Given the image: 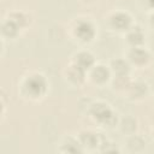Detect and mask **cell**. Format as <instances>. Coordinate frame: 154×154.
<instances>
[{
  "mask_svg": "<svg viewBox=\"0 0 154 154\" xmlns=\"http://www.w3.org/2000/svg\"><path fill=\"white\" fill-rule=\"evenodd\" d=\"M49 91V79L37 70H31L20 76L17 83V94L25 102H40Z\"/></svg>",
  "mask_w": 154,
  "mask_h": 154,
  "instance_id": "6da1fadb",
  "label": "cell"
},
{
  "mask_svg": "<svg viewBox=\"0 0 154 154\" xmlns=\"http://www.w3.org/2000/svg\"><path fill=\"white\" fill-rule=\"evenodd\" d=\"M97 34L96 22L85 14H79L72 18L67 24V35L70 40L81 47L91 45L97 38Z\"/></svg>",
  "mask_w": 154,
  "mask_h": 154,
  "instance_id": "7a4b0ae2",
  "label": "cell"
},
{
  "mask_svg": "<svg viewBox=\"0 0 154 154\" xmlns=\"http://www.w3.org/2000/svg\"><path fill=\"white\" fill-rule=\"evenodd\" d=\"M85 113L88 118L101 129H112L117 128L119 114L114 111V108L103 100H94L90 101L87 106Z\"/></svg>",
  "mask_w": 154,
  "mask_h": 154,
  "instance_id": "3957f363",
  "label": "cell"
},
{
  "mask_svg": "<svg viewBox=\"0 0 154 154\" xmlns=\"http://www.w3.org/2000/svg\"><path fill=\"white\" fill-rule=\"evenodd\" d=\"M135 24L132 14L123 8L109 11L105 17V25L108 31L124 35Z\"/></svg>",
  "mask_w": 154,
  "mask_h": 154,
  "instance_id": "277c9868",
  "label": "cell"
},
{
  "mask_svg": "<svg viewBox=\"0 0 154 154\" xmlns=\"http://www.w3.org/2000/svg\"><path fill=\"white\" fill-rule=\"evenodd\" d=\"M124 57L128 59V61L130 63L132 69H137V70H144V69L149 67L154 60L152 52L144 45L128 47Z\"/></svg>",
  "mask_w": 154,
  "mask_h": 154,
  "instance_id": "5b68a950",
  "label": "cell"
},
{
  "mask_svg": "<svg viewBox=\"0 0 154 154\" xmlns=\"http://www.w3.org/2000/svg\"><path fill=\"white\" fill-rule=\"evenodd\" d=\"M112 72L108 66V64L103 63H95L89 71L87 72V79L89 83L97 88H103L106 85H109V82L112 79Z\"/></svg>",
  "mask_w": 154,
  "mask_h": 154,
  "instance_id": "8992f818",
  "label": "cell"
},
{
  "mask_svg": "<svg viewBox=\"0 0 154 154\" xmlns=\"http://www.w3.org/2000/svg\"><path fill=\"white\" fill-rule=\"evenodd\" d=\"M149 94H150V88L147 82L142 79L132 78L126 90L122 95V97L130 102H141L146 100L149 96Z\"/></svg>",
  "mask_w": 154,
  "mask_h": 154,
  "instance_id": "52a82bcc",
  "label": "cell"
},
{
  "mask_svg": "<svg viewBox=\"0 0 154 154\" xmlns=\"http://www.w3.org/2000/svg\"><path fill=\"white\" fill-rule=\"evenodd\" d=\"M61 76L64 82L71 88H82L88 82L87 72L70 61L64 66Z\"/></svg>",
  "mask_w": 154,
  "mask_h": 154,
  "instance_id": "ba28073f",
  "label": "cell"
},
{
  "mask_svg": "<svg viewBox=\"0 0 154 154\" xmlns=\"http://www.w3.org/2000/svg\"><path fill=\"white\" fill-rule=\"evenodd\" d=\"M77 137L85 152H97L103 136L93 129H82L78 131Z\"/></svg>",
  "mask_w": 154,
  "mask_h": 154,
  "instance_id": "9c48e42d",
  "label": "cell"
},
{
  "mask_svg": "<svg viewBox=\"0 0 154 154\" xmlns=\"http://www.w3.org/2000/svg\"><path fill=\"white\" fill-rule=\"evenodd\" d=\"M70 63L77 65L85 72L89 71V69L96 63V57L91 51H89L85 47H81L77 51H75L70 57Z\"/></svg>",
  "mask_w": 154,
  "mask_h": 154,
  "instance_id": "30bf717a",
  "label": "cell"
},
{
  "mask_svg": "<svg viewBox=\"0 0 154 154\" xmlns=\"http://www.w3.org/2000/svg\"><path fill=\"white\" fill-rule=\"evenodd\" d=\"M57 150L59 153H64V154H82L85 153L84 148L82 147L77 135H65L63 136L57 146Z\"/></svg>",
  "mask_w": 154,
  "mask_h": 154,
  "instance_id": "8fae6325",
  "label": "cell"
},
{
  "mask_svg": "<svg viewBox=\"0 0 154 154\" xmlns=\"http://www.w3.org/2000/svg\"><path fill=\"white\" fill-rule=\"evenodd\" d=\"M124 41L128 45V47H135V46H143L146 43V31L143 28L138 24H134L124 35Z\"/></svg>",
  "mask_w": 154,
  "mask_h": 154,
  "instance_id": "7c38bea8",
  "label": "cell"
},
{
  "mask_svg": "<svg viewBox=\"0 0 154 154\" xmlns=\"http://www.w3.org/2000/svg\"><path fill=\"white\" fill-rule=\"evenodd\" d=\"M23 29L10 17L5 16L1 20V38L2 40H16L22 35Z\"/></svg>",
  "mask_w": 154,
  "mask_h": 154,
  "instance_id": "4fadbf2b",
  "label": "cell"
},
{
  "mask_svg": "<svg viewBox=\"0 0 154 154\" xmlns=\"http://www.w3.org/2000/svg\"><path fill=\"white\" fill-rule=\"evenodd\" d=\"M108 66L113 76H131L132 66L130 65V63L125 57L112 58L108 63Z\"/></svg>",
  "mask_w": 154,
  "mask_h": 154,
  "instance_id": "5bb4252c",
  "label": "cell"
},
{
  "mask_svg": "<svg viewBox=\"0 0 154 154\" xmlns=\"http://www.w3.org/2000/svg\"><path fill=\"white\" fill-rule=\"evenodd\" d=\"M6 16L10 17L11 19H13V20L23 29V31L28 30V29L32 25V22H34L32 14H31L29 11L20 10V8H16V10L8 11V12L6 13Z\"/></svg>",
  "mask_w": 154,
  "mask_h": 154,
  "instance_id": "9a60e30c",
  "label": "cell"
},
{
  "mask_svg": "<svg viewBox=\"0 0 154 154\" xmlns=\"http://www.w3.org/2000/svg\"><path fill=\"white\" fill-rule=\"evenodd\" d=\"M118 130L124 135V136H131L134 134H137L138 130V120L136 117L128 114L125 117H119L118 124H117Z\"/></svg>",
  "mask_w": 154,
  "mask_h": 154,
  "instance_id": "2e32d148",
  "label": "cell"
},
{
  "mask_svg": "<svg viewBox=\"0 0 154 154\" xmlns=\"http://www.w3.org/2000/svg\"><path fill=\"white\" fill-rule=\"evenodd\" d=\"M131 79H132L131 76H112L109 87L114 93H117L118 95L122 96L124 94V91L126 90L128 85L130 84Z\"/></svg>",
  "mask_w": 154,
  "mask_h": 154,
  "instance_id": "e0dca14e",
  "label": "cell"
},
{
  "mask_svg": "<svg viewBox=\"0 0 154 154\" xmlns=\"http://www.w3.org/2000/svg\"><path fill=\"white\" fill-rule=\"evenodd\" d=\"M97 152L99 153H119L120 152V148L117 146L116 142H113L112 140H109V138H107V137L103 136Z\"/></svg>",
  "mask_w": 154,
  "mask_h": 154,
  "instance_id": "ac0fdd59",
  "label": "cell"
},
{
  "mask_svg": "<svg viewBox=\"0 0 154 154\" xmlns=\"http://www.w3.org/2000/svg\"><path fill=\"white\" fill-rule=\"evenodd\" d=\"M137 144H147V143H146V140L138 134L126 136V146L130 152H140V149L137 148Z\"/></svg>",
  "mask_w": 154,
  "mask_h": 154,
  "instance_id": "d6986e66",
  "label": "cell"
},
{
  "mask_svg": "<svg viewBox=\"0 0 154 154\" xmlns=\"http://www.w3.org/2000/svg\"><path fill=\"white\" fill-rule=\"evenodd\" d=\"M140 7L147 13L154 11V0H137Z\"/></svg>",
  "mask_w": 154,
  "mask_h": 154,
  "instance_id": "ffe728a7",
  "label": "cell"
},
{
  "mask_svg": "<svg viewBox=\"0 0 154 154\" xmlns=\"http://www.w3.org/2000/svg\"><path fill=\"white\" fill-rule=\"evenodd\" d=\"M148 14V18H147V25L149 28V30L152 32H154V11L147 13Z\"/></svg>",
  "mask_w": 154,
  "mask_h": 154,
  "instance_id": "44dd1931",
  "label": "cell"
},
{
  "mask_svg": "<svg viewBox=\"0 0 154 154\" xmlns=\"http://www.w3.org/2000/svg\"><path fill=\"white\" fill-rule=\"evenodd\" d=\"M149 132H150V136H152V138L154 140V120L152 122V124H150V128H149Z\"/></svg>",
  "mask_w": 154,
  "mask_h": 154,
  "instance_id": "7402d4cb",
  "label": "cell"
},
{
  "mask_svg": "<svg viewBox=\"0 0 154 154\" xmlns=\"http://www.w3.org/2000/svg\"><path fill=\"white\" fill-rule=\"evenodd\" d=\"M153 103H154V95H153Z\"/></svg>",
  "mask_w": 154,
  "mask_h": 154,
  "instance_id": "603a6c76",
  "label": "cell"
}]
</instances>
